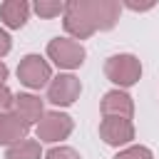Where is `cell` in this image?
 Instances as JSON below:
<instances>
[{
    "instance_id": "7c38bea8",
    "label": "cell",
    "mask_w": 159,
    "mask_h": 159,
    "mask_svg": "<svg viewBox=\"0 0 159 159\" xmlns=\"http://www.w3.org/2000/svg\"><path fill=\"white\" fill-rule=\"evenodd\" d=\"M12 107H15V114L22 117L27 124H32V122H37V119L45 117V112H42V99L35 97V94H17L15 102H12Z\"/></svg>"
},
{
    "instance_id": "8fae6325",
    "label": "cell",
    "mask_w": 159,
    "mask_h": 159,
    "mask_svg": "<svg viewBox=\"0 0 159 159\" xmlns=\"http://www.w3.org/2000/svg\"><path fill=\"white\" fill-rule=\"evenodd\" d=\"M27 15H30V5L25 0H5L0 5V20L10 30H20L27 22Z\"/></svg>"
},
{
    "instance_id": "9a60e30c",
    "label": "cell",
    "mask_w": 159,
    "mask_h": 159,
    "mask_svg": "<svg viewBox=\"0 0 159 159\" xmlns=\"http://www.w3.org/2000/svg\"><path fill=\"white\" fill-rule=\"evenodd\" d=\"M114 159H154V157H152V152H149L147 147L137 144V147H129V149L119 152V154H117Z\"/></svg>"
},
{
    "instance_id": "9c48e42d",
    "label": "cell",
    "mask_w": 159,
    "mask_h": 159,
    "mask_svg": "<svg viewBox=\"0 0 159 159\" xmlns=\"http://www.w3.org/2000/svg\"><path fill=\"white\" fill-rule=\"evenodd\" d=\"M27 132H30V124L22 117H17L15 112H2L0 114V144L12 147V144L22 142L27 137Z\"/></svg>"
},
{
    "instance_id": "4fadbf2b",
    "label": "cell",
    "mask_w": 159,
    "mask_h": 159,
    "mask_svg": "<svg viewBox=\"0 0 159 159\" xmlns=\"http://www.w3.org/2000/svg\"><path fill=\"white\" fill-rule=\"evenodd\" d=\"M40 157H42V149H40V142L35 139H22L5 152V159H40Z\"/></svg>"
},
{
    "instance_id": "30bf717a",
    "label": "cell",
    "mask_w": 159,
    "mask_h": 159,
    "mask_svg": "<svg viewBox=\"0 0 159 159\" xmlns=\"http://www.w3.org/2000/svg\"><path fill=\"white\" fill-rule=\"evenodd\" d=\"M99 109H102L104 117H127V119H132V114H134V102H132V97H129L127 92L112 89V92H107V94L102 97Z\"/></svg>"
},
{
    "instance_id": "2e32d148",
    "label": "cell",
    "mask_w": 159,
    "mask_h": 159,
    "mask_svg": "<svg viewBox=\"0 0 159 159\" xmlns=\"http://www.w3.org/2000/svg\"><path fill=\"white\" fill-rule=\"evenodd\" d=\"M45 159H80V154L72 149V147H52Z\"/></svg>"
},
{
    "instance_id": "ac0fdd59",
    "label": "cell",
    "mask_w": 159,
    "mask_h": 159,
    "mask_svg": "<svg viewBox=\"0 0 159 159\" xmlns=\"http://www.w3.org/2000/svg\"><path fill=\"white\" fill-rule=\"evenodd\" d=\"M10 47H12V40H10V35L0 27V57H2V55H7V52H10Z\"/></svg>"
},
{
    "instance_id": "6da1fadb",
    "label": "cell",
    "mask_w": 159,
    "mask_h": 159,
    "mask_svg": "<svg viewBox=\"0 0 159 159\" xmlns=\"http://www.w3.org/2000/svg\"><path fill=\"white\" fill-rule=\"evenodd\" d=\"M104 75H107L109 82H114L119 87H132L142 77V62L134 55H129V52L112 55L104 62Z\"/></svg>"
},
{
    "instance_id": "7a4b0ae2",
    "label": "cell",
    "mask_w": 159,
    "mask_h": 159,
    "mask_svg": "<svg viewBox=\"0 0 159 159\" xmlns=\"http://www.w3.org/2000/svg\"><path fill=\"white\" fill-rule=\"evenodd\" d=\"M47 57L62 70H75L84 62V47L75 40L55 37V40L47 42Z\"/></svg>"
},
{
    "instance_id": "52a82bcc",
    "label": "cell",
    "mask_w": 159,
    "mask_h": 159,
    "mask_svg": "<svg viewBox=\"0 0 159 159\" xmlns=\"http://www.w3.org/2000/svg\"><path fill=\"white\" fill-rule=\"evenodd\" d=\"M80 92H82V84L75 75H57L47 87V99L57 107H70L75 104Z\"/></svg>"
},
{
    "instance_id": "5bb4252c",
    "label": "cell",
    "mask_w": 159,
    "mask_h": 159,
    "mask_svg": "<svg viewBox=\"0 0 159 159\" xmlns=\"http://www.w3.org/2000/svg\"><path fill=\"white\" fill-rule=\"evenodd\" d=\"M65 5L67 2H57V0H37L32 5V10L40 15V17H57L60 12L65 15Z\"/></svg>"
},
{
    "instance_id": "ba28073f",
    "label": "cell",
    "mask_w": 159,
    "mask_h": 159,
    "mask_svg": "<svg viewBox=\"0 0 159 159\" xmlns=\"http://www.w3.org/2000/svg\"><path fill=\"white\" fill-rule=\"evenodd\" d=\"M89 17L97 30H112L119 17V2L114 0H87Z\"/></svg>"
},
{
    "instance_id": "8992f818",
    "label": "cell",
    "mask_w": 159,
    "mask_h": 159,
    "mask_svg": "<svg viewBox=\"0 0 159 159\" xmlns=\"http://www.w3.org/2000/svg\"><path fill=\"white\" fill-rule=\"evenodd\" d=\"M99 137L109 147H122L134 139V124L127 117H104L99 122Z\"/></svg>"
},
{
    "instance_id": "e0dca14e",
    "label": "cell",
    "mask_w": 159,
    "mask_h": 159,
    "mask_svg": "<svg viewBox=\"0 0 159 159\" xmlns=\"http://www.w3.org/2000/svg\"><path fill=\"white\" fill-rule=\"evenodd\" d=\"M15 102V97H12V92L5 87V84H0V114H2V109H7L10 104Z\"/></svg>"
},
{
    "instance_id": "3957f363",
    "label": "cell",
    "mask_w": 159,
    "mask_h": 159,
    "mask_svg": "<svg viewBox=\"0 0 159 159\" xmlns=\"http://www.w3.org/2000/svg\"><path fill=\"white\" fill-rule=\"evenodd\" d=\"M65 30L77 40H84L97 32L89 17V10H87V0H72L65 5Z\"/></svg>"
},
{
    "instance_id": "d6986e66",
    "label": "cell",
    "mask_w": 159,
    "mask_h": 159,
    "mask_svg": "<svg viewBox=\"0 0 159 159\" xmlns=\"http://www.w3.org/2000/svg\"><path fill=\"white\" fill-rule=\"evenodd\" d=\"M2 80H7V67H5V62H0V84H2Z\"/></svg>"
},
{
    "instance_id": "5b68a950",
    "label": "cell",
    "mask_w": 159,
    "mask_h": 159,
    "mask_svg": "<svg viewBox=\"0 0 159 159\" xmlns=\"http://www.w3.org/2000/svg\"><path fill=\"white\" fill-rule=\"evenodd\" d=\"M72 117L70 114H62V112H47L40 124H37V139L40 142H60V139H67L72 134Z\"/></svg>"
},
{
    "instance_id": "277c9868",
    "label": "cell",
    "mask_w": 159,
    "mask_h": 159,
    "mask_svg": "<svg viewBox=\"0 0 159 159\" xmlns=\"http://www.w3.org/2000/svg\"><path fill=\"white\" fill-rule=\"evenodd\" d=\"M17 77L25 87L40 89L52 80V70H50L47 60H42L40 55H25L17 65Z\"/></svg>"
}]
</instances>
